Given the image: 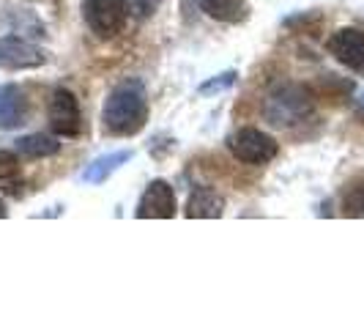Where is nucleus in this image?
<instances>
[{
	"mask_svg": "<svg viewBox=\"0 0 364 329\" xmlns=\"http://www.w3.org/2000/svg\"><path fill=\"white\" fill-rule=\"evenodd\" d=\"M148 121V93L140 80H124L109 91L102 108V127L112 137H132Z\"/></svg>",
	"mask_w": 364,
	"mask_h": 329,
	"instance_id": "f257e3e1",
	"label": "nucleus"
},
{
	"mask_svg": "<svg viewBox=\"0 0 364 329\" xmlns=\"http://www.w3.org/2000/svg\"><path fill=\"white\" fill-rule=\"evenodd\" d=\"M228 146H230V154L244 164H269L279 154V146L272 135L255 127H244L233 132Z\"/></svg>",
	"mask_w": 364,
	"mask_h": 329,
	"instance_id": "f03ea898",
	"label": "nucleus"
},
{
	"mask_svg": "<svg viewBox=\"0 0 364 329\" xmlns=\"http://www.w3.org/2000/svg\"><path fill=\"white\" fill-rule=\"evenodd\" d=\"M129 0H82V17L99 38L118 36L127 25Z\"/></svg>",
	"mask_w": 364,
	"mask_h": 329,
	"instance_id": "7ed1b4c3",
	"label": "nucleus"
},
{
	"mask_svg": "<svg viewBox=\"0 0 364 329\" xmlns=\"http://www.w3.org/2000/svg\"><path fill=\"white\" fill-rule=\"evenodd\" d=\"M312 113V96L301 85H282L272 93L269 99V121L282 127V124H293L304 115Z\"/></svg>",
	"mask_w": 364,
	"mask_h": 329,
	"instance_id": "20e7f679",
	"label": "nucleus"
},
{
	"mask_svg": "<svg viewBox=\"0 0 364 329\" xmlns=\"http://www.w3.org/2000/svg\"><path fill=\"white\" fill-rule=\"evenodd\" d=\"M47 115H50V127H53L55 135H60V137L82 135V113H80V102L72 91L55 88Z\"/></svg>",
	"mask_w": 364,
	"mask_h": 329,
	"instance_id": "39448f33",
	"label": "nucleus"
},
{
	"mask_svg": "<svg viewBox=\"0 0 364 329\" xmlns=\"http://www.w3.org/2000/svg\"><path fill=\"white\" fill-rule=\"evenodd\" d=\"M326 50L343 66L353 72H364V33L359 28H340L326 41Z\"/></svg>",
	"mask_w": 364,
	"mask_h": 329,
	"instance_id": "423d86ee",
	"label": "nucleus"
},
{
	"mask_svg": "<svg viewBox=\"0 0 364 329\" xmlns=\"http://www.w3.org/2000/svg\"><path fill=\"white\" fill-rule=\"evenodd\" d=\"M176 212H178V206H176V192H173V187L162 179H156V182H151L146 187V192H143V198L137 203V217L140 219H170L176 217Z\"/></svg>",
	"mask_w": 364,
	"mask_h": 329,
	"instance_id": "0eeeda50",
	"label": "nucleus"
},
{
	"mask_svg": "<svg viewBox=\"0 0 364 329\" xmlns=\"http://www.w3.org/2000/svg\"><path fill=\"white\" fill-rule=\"evenodd\" d=\"M44 63V53L19 36L0 38V69H36Z\"/></svg>",
	"mask_w": 364,
	"mask_h": 329,
	"instance_id": "6e6552de",
	"label": "nucleus"
},
{
	"mask_svg": "<svg viewBox=\"0 0 364 329\" xmlns=\"http://www.w3.org/2000/svg\"><path fill=\"white\" fill-rule=\"evenodd\" d=\"M28 96L19 85H0V129H17L28 121Z\"/></svg>",
	"mask_w": 364,
	"mask_h": 329,
	"instance_id": "1a4fd4ad",
	"label": "nucleus"
},
{
	"mask_svg": "<svg viewBox=\"0 0 364 329\" xmlns=\"http://www.w3.org/2000/svg\"><path fill=\"white\" fill-rule=\"evenodd\" d=\"M222 212H225V198L219 195L214 187H198L192 195H189V201H186V217L189 219H214V217H222Z\"/></svg>",
	"mask_w": 364,
	"mask_h": 329,
	"instance_id": "9d476101",
	"label": "nucleus"
},
{
	"mask_svg": "<svg viewBox=\"0 0 364 329\" xmlns=\"http://www.w3.org/2000/svg\"><path fill=\"white\" fill-rule=\"evenodd\" d=\"M200 9L211 19L236 25L250 17V3L247 0H200Z\"/></svg>",
	"mask_w": 364,
	"mask_h": 329,
	"instance_id": "9b49d317",
	"label": "nucleus"
},
{
	"mask_svg": "<svg viewBox=\"0 0 364 329\" xmlns=\"http://www.w3.org/2000/svg\"><path fill=\"white\" fill-rule=\"evenodd\" d=\"M129 160H132V151H109V154L99 157V160H93V162L85 167L82 182H88V184L107 182L109 176H112L124 162H129Z\"/></svg>",
	"mask_w": 364,
	"mask_h": 329,
	"instance_id": "f8f14e48",
	"label": "nucleus"
},
{
	"mask_svg": "<svg viewBox=\"0 0 364 329\" xmlns=\"http://www.w3.org/2000/svg\"><path fill=\"white\" fill-rule=\"evenodd\" d=\"M17 151L22 157H31V160H44V157H53L60 151V143L50 137V135H28V137H19Z\"/></svg>",
	"mask_w": 364,
	"mask_h": 329,
	"instance_id": "ddd939ff",
	"label": "nucleus"
},
{
	"mask_svg": "<svg viewBox=\"0 0 364 329\" xmlns=\"http://www.w3.org/2000/svg\"><path fill=\"white\" fill-rule=\"evenodd\" d=\"M343 209L346 214H364V182L350 184L346 189V198H343Z\"/></svg>",
	"mask_w": 364,
	"mask_h": 329,
	"instance_id": "4468645a",
	"label": "nucleus"
},
{
	"mask_svg": "<svg viewBox=\"0 0 364 329\" xmlns=\"http://www.w3.org/2000/svg\"><path fill=\"white\" fill-rule=\"evenodd\" d=\"M19 173V160L11 151H0V182L14 179Z\"/></svg>",
	"mask_w": 364,
	"mask_h": 329,
	"instance_id": "2eb2a0df",
	"label": "nucleus"
},
{
	"mask_svg": "<svg viewBox=\"0 0 364 329\" xmlns=\"http://www.w3.org/2000/svg\"><path fill=\"white\" fill-rule=\"evenodd\" d=\"M233 80H236V72H225L214 77V80H208V83H203L200 85V93H211V91H225V88H230L233 85Z\"/></svg>",
	"mask_w": 364,
	"mask_h": 329,
	"instance_id": "dca6fc26",
	"label": "nucleus"
},
{
	"mask_svg": "<svg viewBox=\"0 0 364 329\" xmlns=\"http://www.w3.org/2000/svg\"><path fill=\"white\" fill-rule=\"evenodd\" d=\"M6 214H9V209H6V203H3V201H0V219H3V217H6Z\"/></svg>",
	"mask_w": 364,
	"mask_h": 329,
	"instance_id": "f3484780",
	"label": "nucleus"
}]
</instances>
